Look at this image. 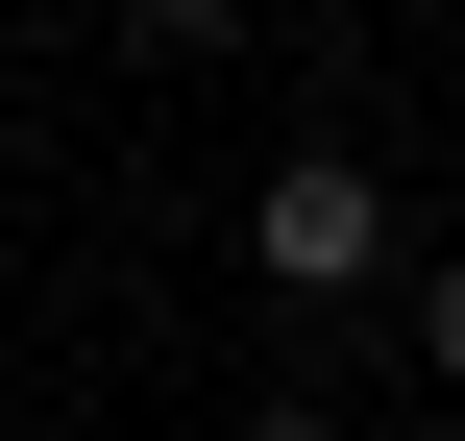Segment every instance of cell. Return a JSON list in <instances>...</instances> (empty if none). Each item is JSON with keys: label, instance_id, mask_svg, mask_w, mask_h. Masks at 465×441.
<instances>
[{"label": "cell", "instance_id": "1", "mask_svg": "<svg viewBox=\"0 0 465 441\" xmlns=\"http://www.w3.org/2000/svg\"><path fill=\"white\" fill-rule=\"evenodd\" d=\"M245 270H270V295H343V319H368V295H417V246H392V172H368V147H270V196H245Z\"/></svg>", "mask_w": 465, "mask_h": 441}, {"label": "cell", "instance_id": "5", "mask_svg": "<svg viewBox=\"0 0 465 441\" xmlns=\"http://www.w3.org/2000/svg\"><path fill=\"white\" fill-rule=\"evenodd\" d=\"M270 25H319V0H270Z\"/></svg>", "mask_w": 465, "mask_h": 441}, {"label": "cell", "instance_id": "6", "mask_svg": "<svg viewBox=\"0 0 465 441\" xmlns=\"http://www.w3.org/2000/svg\"><path fill=\"white\" fill-rule=\"evenodd\" d=\"M441 441H465V417H441Z\"/></svg>", "mask_w": 465, "mask_h": 441}, {"label": "cell", "instance_id": "4", "mask_svg": "<svg viewBox=\"0 0 465 441\" xmlns=\"http://www.w3.org/2000/svg\"><path fill=\"white\" fill-rule=\"evenodd\" d=\"M245 441H343V417H319V393H270V417H245Z\"/></svg>", "mask_w": 465, "mask_h": 441}, {"label": "cell", "instance_id": "2", "mask_svg": "<svg viewBox=\"0 0 465 441\" xmlns=\"http://www.w3.org/2000/svg\"><path fill=\"white\" fill-rule=\"evenodd\" d=\"M392 319H417V368H441V393H465V246H441V270H417V295H392Z\"/></svg>", "mask_w": 465, "mask_h": 441}, {"label": "cell", "instance_id": "3", "mask_svg": "<svg viewBox=\"0 0 465 441\" xmlns=\"http://www.w3.org/2000/svg\"><path fill=\"white\" fill-rule=\"evenodd\" d=\"M123 25H147V49H245L270 0H123Z\"/></svg>", "mask_w": 465, "mask_h": 441}]
</instances>
